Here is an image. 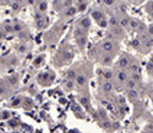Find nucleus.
<instances>
[{
    "label": "nucleus",
    "instance_id": "1",
    "mask_svg": "<svg viewBox=\"0 0 153 133\" xmlns=\"http://www.w3.org/2000/svg\"><path fill=\"white\" fill-rule=\"evenodd\" d=\"M89 14H91V15H89L91 17V20L95 21L100 28H103V29L107 28V25H109V17H107L106 11L102 7L95 6V7H92L91 10H89Z\"/></svg>",
    "mask_w": 153,
    "mask_h": 133
},
{
    "label": "nucleus",
    "instance_id": "2",
    "mask_svg": "<svg viewBox=\"0 0 153 133\" xmlns=\"http://www.w3.org/2000/svg\"><path fill=\"white\" fill-rule=\"evenodd\" d=\"M99 48H100L102 51L105 53H109V54H113V56H117L118 53H120V42L114 40L111 37H105V39H102L99 43H97Z\"/></svg>",
    "mask_w": 153,
    "mask_h": 133
},
{
    "label": "nucleus",
    "instance_id": "3",
    "mask_svg": "<svg viewBox=\"0 0 153 133\" xmlns=\"http://www.w3.org/2000/svg\"><path fill=\"white\" fill-rule=\"evenodd\" d=\"M73 56H74V51L71 50V47L70 46H63V47H60L59 53L56 54V64L59 65L67 64V62H70L73 60Z\"/></svg>",
    "mask_w": 153,
    "mask_h": 133
},
{
    "label": "nucleus",
    "instance_id": "4",
    "mask_svg": "<svg viewBox=\"0 0 153 133\" xmlns=\"http://www.w3.org/2000/svg\"><path fill=\"white\" fill-rule=\"evenodd\" d=\"M74 39H75L76 47L79 48V51L84 53L86 50V47H88V33L75 26L74 28Z\"/></svg>",
    "mask_w": 153,
    "mask_h": 133
},
{
    "label": "nucleus",
    "instance_id": "5",
    "mask_svg": "<svg viewBox=\"0 0 153 133\" xmlns=\"http://www.w3.org/2000/svg\"><path fill=\"white\" fill-rule=\"evenodd\" d=\"M146 26H148V24H145L143 21L131 17L128 32H135L137 35H143V33H146Z\"/></svg>",
    "mask_w": 153,
    "mask_h": 133
},
{
    "label": "nucleus",
    "instance_id": "6",
    "mask_svg": "<svg viewBox=\"0 0 153 133\" xmlns=\"http://www.w3.org/2000/svg\"><path fill=\"white\" fill-rule=\"evenodd\" d=\"M75 26L76 28H79V29H82L84 32L89 33V31H91V28H92V20H91V17L89 15L79 17V20L76 21Z\"/></svg>",
    "mask_w": 153,
    "mask_h": 133
},
{
    "label": "nucleus",
    "instance_id": "7",
    "mask_svg": "<svg viewBox=\"0 0 153 133\" xmlns=\"http://www.w3.org/2000/svg\"><path fill=\"white\" fill-rule=\"evenodd\" d=\"M131 60H132V56L131 54H128V53H124V54H121L120 58H118V61H117V69H128L129 64H131Z\"/></svg>",
    "mask_w": 153,
    "mask_h": 133
},
{
    "label": "nucleus",
    "instance_id": "8",
    "mask_svg": "<svg viewBox=\"0 0 153 133\" xmlns=\"http://www.w3.org/2000/svg\"><path fill=\"white\" fill-rule=\"evenodd\" d=\"M76 12H78L76 7H75V6H71V7H67V8H64V10H61V11H60V15L63 17L64 20H68V18H73V17H75Z\"/></svg>",
    "mask_w": 153,
    "mask_h": 133
},
{
    "label": "nucleus",
    "instance_id": "9",
    "mask_svg": "<svg viewBox=\"0 0 153 133\" xmlns=\"http://www.w3.org/2000/svg\"><path fill=\"white\" fill-rule=\"evenodd\" d=\"M35 10L39 11L40 14H43V15H48V1H46V0L38 1L36 6H35Z\"/></svg>",
    "mask_w": 153,
    "mask_h": 133
},
{
    "label": "nucleus",
    "instance_id": "10",
    "mask_svg": "<svg viewBox=\"0 0 153 133\" xmlns=\"http://www.w3.org/2000/svg\"><path fill=\"white\" fill-rule=\"evenodd\" d=\"M48 21H49L48 15H43L42 18H39V20L35 21V25H36V28L39 29V31H42V29H45L46 26H48Z\"/></svg>",
    "mask_w": 153,
    "mask_h": 133
},
{
    "label": "nucleus",
    "instance_id": "11",
    "mask_svg": "<svg viewBox=\"0 0 153 133\" xmlns=\"http://www.w3.org/2000/svg\"><path fill=\"white\" fill-rule=\"evenodd\" d=\"M88 4H89L88 0H76V3H74V6L76 7L78 11H84V10L88 8Z\"/></svg>",
    "mask_w": 153,
    "mask_h": 133
},
{
    "label": "nucleus",
    "instance_id": "12",
    "mask_svg": "<svg viewBox=\"0 0 153 133\" xmlns=\"http://www.w3.org/2000/svg\"><path fill=\"white\" fill-rule=\"evenodd\" d=\"M117 1H118V0H102V6L105 8H107V10H111V8L114 10Z\"/></svg>",
    "mask_w": 153,
    "mask_h": 133
},
{
    "label": "nucleus",
    "instance_id": "13",
    "mask_svg": "<svg viewBox=\"0 0 153 133\" xmlns=\"http://www.w3.org/2000/svg\"><path fill=\"white\" fill-rule=\"evenodd\" d=\"M145 11H146V14L150 17L153 20V0H149L148 3H146V6H145Z\"/></svg>",
    "mask_w": 153,
    "mask_h": 133
},
{
    "label": "nucleus",
    "instance_id": "14",
    "mask_svg": "<svg viewBox=\"0 0 153 133\" xmlns=\"http://www.w3.org/2000/svg\"><path fill=\"white\" fill-rule=\"evenodd\" d=\"M10 7H11V10L14 12H20L21 8H22V6H21L18 1H16V0H13V1H10Z\"/></svg>",
    "mask_w": 153,
    "mask_h": 133
},
{
    "label": "nucleus",
    "instance_id": "15",
    "mask_svg": "<svg viewBox=\"0 0 153 133\" xmlns=\"http://www.w3.org/2000/svg\"><path fill=\"white\" fill-rule=\"evenodd\" d=\"M64 87H65V90H73V87H74V81L65 79V81H64Z\"/></svg>",
    "mask_w": 153,
    "mask_h": 133
},
{
    "label": "nucleus",
    "instance_id": "16",
    "mask_svg": "<svg viewBox=\"0 0 153 133\" xmlns=\"http://www.w3.org/2000/svg\"><path fill=\"white\" fill-rule=\"evenodd\" d=\"M18 51H20V53H27V51H28V48H27L25 43H22V44L20 46V47H18Z\"/></svg>",
    "mask_w": 153,
    "mask_h": 133
},
{
    "label": "nucleus",
    "instance_id": "17",
    "mask_svg": "<svg viewBox=\"0 0 153 133\" xmlns=\"http://www.w3.org/2000/svg\"><path fill=\"white\" fill-rule=\"evenodd\" d=\"M4 37H6V32H4L3 29L0 28V40H3Z\"/></svg>",
    "mask_w": 153,
    "mask_h": 133
},
{
    "label": "nucleus",
    "instance_id": "18",
    "mask_svg": "<svg viewBox=\"0 0 153 133\" xmlns=\"http://www.w3.org/2000/svg\"><path fill=\"white\" fill-rule=\"evenodd\" d=\"M143 1H145V0H132V3H134V4H137V6H139V4H142V3H143Z\"/></svg>",
    "mask_w": 153,
    "mask_h": 133
},
{
    "label": "nucleus",
    "instance_id": "19",
    "mask_svg": "<svg viewBox=\"0 0 153 133\" xmlns=\"http://www.w3.org/2000/svg\"><path fill=\"white\" fill-rule=\"evenodd\" d=\"M16 1H18L22 7H24V6H27V0H16Z\"/></svg>",
    "mask_w": 153,
    "mask_h": 133
},
{
    "label": "nucleus",
    "instance_id": "20",
    "mask_svg": "<svg viewBox=\"0 0 153 133\" xmlns=\"http://www.w3.org/2000/svg\"><path fill=\"white\" fill-rule=\"evenodd\" d=\"M0 3L4 4V3H8V0H0Z\"/></svg>",
    "mask_w": 153,
    "mask_h": 133
},
{
    "label": "nucleus",
    "instance_id": "21",
    "mask_svg": "<svg viewBox=\"0 0 153 133\" xmlns=\"http://www.w3.org/2000/svg\"><path fill=\"white\" fill-rule=\"evenodd\" d=\"M125 3H129V1H131V3H132V0H124Z\"/></svg>",
    "mask_w": 153,
    "mask_h": 133
},
{
    "label": "nucleus",
    "instance_id": "22",
    "mask_svg": "<svg viewBox=\"0 0 153 133\" xmlns=\"http://www.w3.org/2000/svg\"><path fill=\"white\" fill-rule=\"evenodd\" d=\"M38 1H42V0H38Z\"/></svg>",
    "mask_w": 153,
    "mask_h": 133
},
{
    "label": "nucleus",
    "instance_id": "23",
    "mask_svg": "<svg viewBox=\"0 0 153 133\" xmlns=\"http://www.w3.org/2000/svg\"><path fill=\"white\" fill-rule=\"evenodd\" d=\"M0 6H1V3H0Z\"/></svg>",
    "mask_w": 153,
    "mask_h": 133
}]
</instances>
